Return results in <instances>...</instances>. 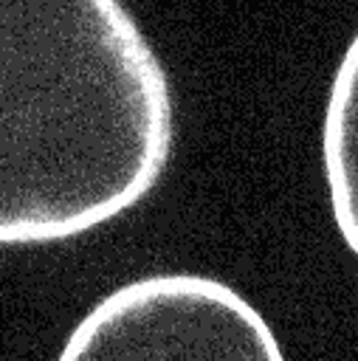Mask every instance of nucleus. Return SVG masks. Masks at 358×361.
Wrapping results in <instances>:
<instances>
[{"label": "nucleus", "mask_w": 358, "mask_h": 361, "mask_svg": "<svg viewBox=\"0 0 358 361\" xmlns=\"http://www.w3.org/2000/svg\"><path fill=\"white\" fill-rule=\"evenodd\" d=\"M172 141L166 71L121 0H0V245L110 223Z\"/></svg>", "instance_id": "f257e3e1"}, {"label": "nucleus", "mask_w": 358, "mask_h": 361, "mask_svg": "<svg viewBox=\"0 0 358 361\" xmlns=\"http://www.w3.org/2000/svg\"><path fill=\"white\" fill-rule=\"evenodd\" d=\"M56 361H285L262 319L231 285L203 274H152L101 296Z\"/></svg>", "instance_id": "f03ea898"}, {"label": "nucleus", "mask_w": 358, "mask_h": 361, "mask_svg": "<svg viewBox=\"0 0 358 361\" xmlns=\"http://www.w3.org/2000/svg\"><path fill=\"white\" fill-rule=\"evenodd\" d=\"M324 172L338 231L358 254V37L333 79L324 116Z\"/></svg>", "instance_id": "7ed1b4c3"}]
</instances>
